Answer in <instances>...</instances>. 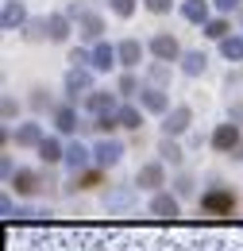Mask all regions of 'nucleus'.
Returning <instances> with one entry per match:
<instances>
[{
    "label": "nucleus",
    "mask_w": 243,
    "mask_h": 251,
    "mask_svg": "<svg viewBox=\"0 0 243 251\" xmlns=\"http://www.w3.org/2000/svg\"><path fill=\"white\" fill-rule=\"evenodd\" d=\"M170 4H174V0H147V8H151L154 16H166V12H170Z\"/></svg>",
    "instance_id": "39"
},
{
    "label": "nucleus",
    "mask_w": 243,
    "mask_h": 251,
    "mask_svg": "<svg viewBox=\"0 0 243 251\" xmlns=\"http://www.w3.org/2000/svg\"><path fill=\"white\" fill-rule=\"evenodd\" d=\"M116 93L120 97H135V93H143V89H139V81H135L131 74H123L120 81H116Z\"/></svg>",
    "instance_id": "33"
},
{
    "label": "nucleus",
    "mask_w": 243,
    "mask_h": 251,
    "mask_svg": "<svg viewBox=\"0 0 243 251\" xmlns=\"http://www.w3.org/2000/svg\"><path fill=\"white\" fill-rule=\"evenodd\" d=\"M236 205H240V197H236V189L232 186H209L201 193V213L205 217H232L236 213Z\"/></svg>",
    "instance_id": "1"
},
{
    "label": "nucleus",
    "mask_w": 243,
    "mask_h": 251,
    "mask_svg": "<svg viewBox=\"0 0 243 251\" xmlns=\"http://www.w3.org/2000/svg\"><path fill=\"white\" fill-rule=\"evenodd\" d=\"M170 186H174V193H178V197H193V193H197V182H193V174H178V178H174V182H170Z\"/></svg>",
    "instance_id": "30"
},
{
    "label": "nucleus",
    "mask_w": 243,
    "mask_h": 251,
    "mask_svg": "<svg viewBox=\"0 0 243 251\" xmlns=\"http://www.w3.org/2000/svg\"><path fill=\"white\" fill-rule=\"evenodd\" d=\"M151 217L158 220H178L182 217V197L178 193H170V189H158V193H151Z\"/></svg>",
    "instance_id": "3"
},
{
    "label": "nucleus",
    "mask_w": 243,
    "mask_h": 251,
    "mask_svg": "<svg viewBox=\"0 0 243 251\" xmlns=\"http://www.w3.org/2000/svg\"><path fill=\"white\" fill-rule=\"evenodd\" d=\"M151 50H154L158 62H174V58H182V47H178L174 35H154V39H151Z\"/></svg>",
    "instance_id": "14"
},
{
    "label": "nucleus",
    "mask_w": 243,
    "mask_h": 251,
    "mask_svg": "<svg viewBox=\"0 0 243 251\" xmlns=\"http://www.w3.org/2000/svg\"><path fill=\"white\" fill-rule=\"evenodd\" d=\"M24 24H27V8H24L20 0H4L0 27H4V31H16V27H24Z\"/></svg>",
    "instance_id": "13"
},
{
    "label": "nucleus",
    "mask_w": 243,
    "mask_h": 251,
    "mask_svg": "<svg viewBox=\"0 0 243 251\" xmlns=\"http://www.w3.org/2000/svg\"><path fill=\"white\" fill-rule=\"evenodd\" d=\"M85 127L100 131V135H112V131L120 127V116H116V112H108V116H93V124H85Z\"/></svg>",
    "instance_id": "28"
},
{
    "label": "nucleus",
    "mask_w": 243,
    "mask_h": 251,
    "mask_svg": "<svg viewBox=\"0 0 243 251\" xmlns=\"http://www.w3.org/2000/svg\"><path fill=\"white\" fill-rule=\"evenodd\" d=\"M16 112H20V104H16V97L12 93H4V100H0V116H4V127L16 120Z\"/></svg>",
    "instance_id": "32"
},
{
    "label": "nucleus",
    "mask_w": 243,
    "mask_h": 251,
    "mask_svg": "<svg viewBox=\"0 0 243 251\" xmlns=\"http://www.w3.org/2000/svg\"><path fill=\"white\" fill-rule=\"evenodd\" d=\"M232 158H236V162H243V143L236 147V151H232Z\"/></svg>",
    "instance_id": "42"
},
{
    "label": "nucleus",
    "mask_w": 243,
    "mask_h": 251,
    "mask_svg": "<svg viewBox=\"0 0 243 251\" xmlns=\"http://www.w3.org/2000/svg\"><path fill=\"white\" fill-rule=\"evenodd\" d=\"M116 116H120V127H127V131H139L143 127V108H135V104H123Z\"/></svg>",
    "instance_id": "27"
},
{
    "label": "nucleus",
    "mask_w": 243,
    "mask_h": 251,
    "mask_svg": "<svg viewBox=\"0 0 243 251\" xmlns=\"http://www.w3.org/2000/svg\"><path fill=\"white\" fill-rule=\"evenodd\" d=\"M0 213H4L8 220H16V205H12V189H8L4 197H0Z\"/></svg>",
    "instance_id": "38"
},
{
    "label": "nucleus",
    "mask_w": 243,
    "mask_h": 251,
    "mask_svg": "<svg viewBox=\"0 0 243 251\" xmlns=\"http://www.w3.org/2000/svg\"><path fill=\"white\" fill-rule=\"evenodd\" d=\"M228 120L243 127V100H232V104H228Z\"/></svg>",
    "instance_id": "37"
},
{
    "label": "nucleus",
    "mask_w": 243,
    "mask_h": 251,
    "mask_svg": "<svg viewBox=\"0 0 243 251\" xmlns=\"http://www.w3.org/2000/svg\"><path fill=\"white\" fill-rule=\"evenodd\" d=\"M77 31L85 35V39H100V31H104V20H100L97 12H81V16H77Z\"/></svg>",
    "instance_id": "22"
},
{
    "label": "nucleus",
    "mask_w": 243,
    "mask_h": 251,
    "mask_svg": "<svg viewBox=\"0 0 243 251\" xmlns=\"http://www.w3.org/2000/svg\"><path fill=\"white\" fill-rule=\"evenodd\" d=\"M35 151H39V158H43L47 166H54V162H66V147H62V139H54V135H47V139H43Z\"/></svg>",
    "instance_id": "18"
},
{
    "label": "nucleus",
    "mask_w": 243,
    "mask_h": 251,
    "mask_svg": "<svg viewBox=\"0 0 243 251\" xmlns=\"http://www.w3.org/2000/svg\"><path fill=\"white\" fill-rule=\"evenodd\" d=\"M213 4L220 12H236V8H240V0H213Z\"/></svg>",
    "instance_id": "41"
},
{
    "label": "nucleus",
    "mask_w": 243,
    "mask_h": 251,
    "mask_svg": "<svg viewBox=\"0 0 243 251\" xmlns=\"http://www.w3.org/2000/svg\"><path fill=\"white\" fill-rule=\"evenodd\" d=\"M97 186H104V166H97V162H93L89 170H77V174H73L62 189H66V193H81V189H97Z\"/></svg>",
    "instance_id": "9"
},
{
    "label": "nucleus",
    "mask_w": 243,
    "mask_h": 251,
    "mask_svg": "<svg viewBox=\"0 0 243 251\" xmlns=\"http://www.w3.org/2000/svg\"><path fill=\"white\" fill-rule=\"evenodd\" d=\"M189 124H193V108H189V104H174V108L162 116V135H174V139H178V135L189 131Z\"/></svg>",
    "instance_id": "6"
},
{
    "label": "nucleus",
    "mask_w": 243,
    "mask_h": 251,
    "mask_svg": "<svg viewBox=\"0 0 243 251\" xmlns=\"http://www.w3.org/2000/svg\"><path fill=\"white\" fill-rule=\"evenodd\" d=\"M162 81H170V70L158 62V66H151V85H162Z\"/></svg>",
    "instance_id": "36"
},
{
    "label": "nucleus",
    "mask_w": 243,
    "mask_h": 251,
    "mask_svg": "<svg viewBox=\"0 0 243 251\" xmlns=\"http://www.w3.org/2000/svg\"><path fill=\"white\" fill-rule=\"evenodd\" d=\"M139 104H143L147 112H158V116H166V112H170V97H166V89H162V85H143Z\"/></svg>",
    "instance_id": "11"
},
{
    "label": "nucleus",
    "mask_w": 243,
    "mask_h": 251,
    "mask_svg": "<svg viewBox=\"0 0 243 251\" xmlns=\"http://www.w3.org/2000/svg\"><path fill=\"white\" fill-rule=\"evenodd\" d=\"M31 108H35V112L54 108V104H50V93H47V89H35V93H31Z\"/></svg>",
    "instance_id": "34"
},
{
    "label": "nucleus",
    "mask_w": 243,
    "mask_h": 251,
    "mask_svg": "<svg viewBox=\"0 0 243 251\" xmlns=\"http://www.w3.org/2000/svg\"><path fill=\"white\" fill-rule=\"evenodd\" d=\"M47 31H50V43H66L70 39V16H47Z\"/></svg>",
    "instance_id": "24"
},
{
    "label": "nucleus",
    "mask_w": 243,
    "mask_h": 251,
    "mask_svg": "<svg viewBox=\"0 0 243 251\" xmlns=\"http://www.w3.org/2000/svg\"><path fill=\"white\" fill-rule=\"evenodd\" d=\"M158 155H162V162H170V166H182V162H185V151L178 147V139H174V135H162Z\"/></svg>",
    "instance_id": "21"
},
{
    "label": "nucleus",
    "mask_w": 243,
    "mask_h": 251,
    "mask_svg": "<svg viewBox=\"0 0 243 251\" xmlns=\"http://www.w3.org/2000/svg\"><path fill=\"white\" fill-rule=\"evenodd\" d=\"M24 39H27V43L50 39V31H47V20H27V24H24Z\"/></svg>",
    "instance_id": "29"
},
{
    "label": "nucleus",
    "mask_w": 243,
    "mask_h": 251,
    "mask_svg": "<svg viewBox=\"0 0 243 251\" xmlns=\"http://www.w3.org/2000/svg\"><path fill=\"white\" fill-rule=\"evenodd\" d=\"M120 158H123V143H120V139H112V135H100V143L93 147V162L104 166V170H112Z\"/></svg>",
    "instance_id": "8"
},
{
    "label": "nucleus",
    "mask_w": 243,
    "mask_h": 251,
    "mask_svg": "<svg viewBox=\"0 0 243 251\" xmlns=\"http://www.w3.org/2000/svg\"><path fill=\"white\" fill-rule=\"evenodd\" d=\"M209 143H213L220 155H232V151L243 143V127L232 124V120H228V124H216V131H213V139H209Z\"/></svg>",
    "instance_id": "5"
},
{
    "label": "nucleus",
    "mask_w": 243,
    "mask_h": 251,
    "mask_svg": "<svg viewBox=\"0 0 243 251\" xmlns=\"http://www.w3.org/2000/svg\"><path fill=\"white\" fill-rule=\"evenodd\" d=\"M47 135H43V124H20L16 131H12V143L16 147H39Z\"/></svg>",
    "instance_id": "16"
},
{
    "label": "nucleus",
    "mask_w": 243,
    "mask_h": 251,
    "mask_svg": "<svg viewBox=\"0 0 243 251\" xmlns=\"http://www.w3.org/2000/svg\"><path fill=\"white\" fill-rule=\"evenodd\" d=\"M108 4H112V12H116L120 20H127V16L135 12V0H108Z\"/></svg>",
    "instance_id": "35"
},
{
    "label": "nucleus",
    "mask_w": 243,
    "mask_h": 251,
    "mask_svg": "<svg viewBox=\"0 0 243 251\" xmlns=\"http://www.w3.org/2000/svg\"><path fill=\"white\" fill-rule=\"evenodd\" d=\"M66 93H70V100H85V97L93 93V77H89V70L85 66H73L70 74H66Z\"/></svg>",
    "instance_id": "10"
},
{
    "label": "nucleus",
    "mask_w": 243,
    "mask_h": 251,
    "mask_svg": "<svg viewBox=\"0 0 243 251\" xmlns=\"http://www.w3.org/2000/svg\"><path fill=\"white\" fill-rule=\"evenodd\" d=\"M116 54H120V66H139V58H143V43L139 39H123L120 47H116Z\"/></svg>",
    "instance_id": "19"
},
{
    "label": "nucleus",
    "mask_w": 243,
    "mask_h": 251,
    "mask_svg": "<svg viewBox=\"0 0 243 251\" xmlns=\"http://www.w3.org/2000/svg\"><path fill=\"white\" fill-rule=\"evenodd\" d=\"M220 54H224L228 62H243V35H228V39H220Z\"/></svg>",
    "instance_id": "26"
},
{
    "label": "nucleus",
    "mask_w": 243,
    "mask_h": 251,
    "mask_svg": "<svg viewBox=\"0 0 243 251\" xmlns=\"http://www.w3.org/2000/svg\"><path fill=\"white\" fill-rule=\"evenodd\" d=\"M89 162H93V151H89V147H81V143H70V147H66V166H70V174L89 170Z\"/></svg>",
    "instance_id": "17"
},
{
    "label": "nucleus",
    "mask_w": 243,
    "mask_h": 251,
    "mask_svg": "<svg viewBox=\"0 0 243 251\" xmlns=\"http://www.w3.org/2000/svg\"><path fill=\"white\" fill-rule=\"evenodd\" d=\"M116 62H120L116 47H108V43H97L93 47V70H112Z\"/></svg>",
    "instance_id": "20"
},
{
    "label": "nucleus",
    "mask_w": 243,
    "mask_h": 251,
    "mask_svg": "<svg viewBox=\"0 0 243 251\" xmlns=\"http://www.w3.org/2000/svg\"><path fill=\"white\" fill-rule=\"evenodd\" d=\"M135 189L139 186H108L104 189V209L108 213H131L135 209Z\"/></svg>",
    "instance_id": "7"
},
{
    "label": "nucleus",
    "mask_w": 243,
    "mask_h": 251,
    "mask_svg": "<svg viewBox=\"0 0 243 251\" xmlns=\"http://www.w3.org/2000/svg\"><path fill=\"white\" fill-rule=\"evenodd\" d=\"M77 127H85L77 120V108H73V104H58V108H54V131H58V135H73Z\"/></svg>",
    "instance_id": "12"
},
{
    "label": "nucleus",
    "mask_w": 243,
    "mask_h": 251,
    "mask_svg": "<svg viewBox=\"0 0 243 251\" xmlns=\"http://www.w3.org/2000/svg\"><path fill=\"white\" fill-rule=\"evenodd\" d=\"M182 16L189 20V24H209V0H185Z\"/></svg>",
    "instance_id": "23"
},
{
    "label": "nucleus",
    "mask_w": 243,
    "mask_h": 251,
    "mask_svg": "<svg viewBox=\"0 0 243 251\" xmlns=\"http://www.w3.org/2000/svg\"><path fill=\"white\" fill-rule=\"evenodd\" d=\"M16 170H20V166H12V158H8V155L0 158V174H4V182H12V174H16Z\"/></svg>",
    "instance_id": "40"
},
{
    "label": "nucleus",
    "mask_w": 243,
    "mask_h": 251,
    "mask_svg": "<svg viewBox=\"0 0 243 251\" xmlns=\"http://www.w3.org/2000/svg\"><path fill=\"white\" fill-rule=\"evenodd\" d=\"M205 35L216 39V43H220V39H228V20H224V16H220V20H209V24H205Z\"/></svg>",
    "instance_id": "31"
},
{
    "label": "nucleus",
    "mask_w": 243,
    "mask_h": 251,
    "mask_svg": "<svg viewBox=\"0 0 243 251\" xmlns=\"http://www.w3.org/2000/svg\"><path fill=\"white\" fill-rule=\"evenodd\" d=\"M8 189H12L16 197H35V193L47 189V174H43V170H27V166H20V170L12 174Z\"/></svg>",
    "instance_id": "2"
},
{
    "label": "nucleus",
    "mask_w": 243,
    "mask_h": 251,
    "mask_svg": "<svg viewBox=\"0 0 243 251\" xmlns=\"http://www.w3.org/2000/svg\"><path fill=\"white\" fill-rule=\"evenodd\" d=\"M205 66H209V58H205L201 50L182 54V74H189V77H201V74H205Z\"/></svg>",
    "instance_id": "25"
},
{
    "label": "nucleus",
    "mask_w": 243,
    "mask_h": 251,
    "mask_svg": "<svg viewBox=\"0 0 243 251\" xmlns=\"http://www.w3.org/2000/svg\"><path fill=\"white\" fill-rule=\"evenodd\" d=\"M135 186L143 189V193H158V189L166 186V162L158 158V162H143L139 170H135Z\"/></svg>",
    "instance_id": "4"
},
{
    "label": "nucleus",
    "mask_w": 243,
    "mask_h": 251,
    "mask_svg": "<svg viewBox=\"0 0 243 251\" xmlns=\"http://www.w3.org/2000/svg\"><path fill=\"white\" fill-rule=\"evenodd\" d=\"M85 108H89L93 116H108V112H120L116 108V93H104V89H93L85 97Z\"/></svg>",
    "instance_id": "15"
}]
</instances>
